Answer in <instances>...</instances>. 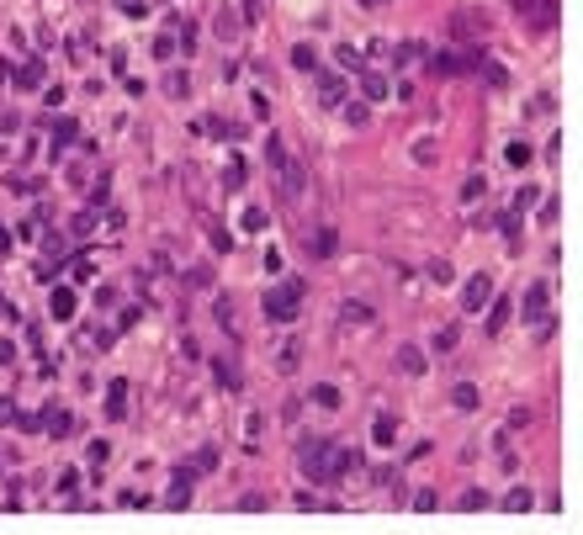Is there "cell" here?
Returning <instances> with one entry per match:
<instances>
[{
    "label": "cell",
    "instance_id": "d6986e66",
    "mask_svg": "<svg viewBox=\"0 0 583 535\" xmlns=\"http://www.w3.org/2000/svg\"><path fill=\"white\" fill-rule=\"evenodd\" d=\"M329 249H334V228H323V234L313 238V255H329Z\"/></svg>",
    "mask_w": 583,
    "mask_h": 535
},
{
    "label": "cell",
    "instance_id": "d4e9b609",
    "mask_svg": "<svg viewBox=\"0 0 583 535\" xmlns=\"http://www.w3.org/2000/svg\"><path fill=\"white\" fill-rule=\"evenodd\" d=\"M0 255H11V234H5V223H0Z\"/></svg>",
    "mask_w": 583,
    "mask_h": 535
},
{
    "label": "cell",
    "instance_id": "277c9868",
    "mask_svg": "<svg viewBox=\"0 0 583 535\" xmlns=\"http://www.w3.org/2000/svg\"><path fill=\"white\" fill-rule=\"evenodd\" d=\"M546 297H551V281H536V286L525 292V318H541V329H551V318H546Z\"/></svg>",
    "mask_w": 583,
    "mask_h": 535
},
{
    "label": "cell",
    "instance_id": "6da1fadb",
    "mask_svg": "<svg viewBox=\"0 0 583 535\" xmlns=\"http://www.w3.org/2000/svg\"><path fill=\"white\" fill-rule=\"evenodd\" d=\"M265 164H271V170L282 175V197H292V201H297V197H302V164L282 149V138H271V143H265Z\"/></svg>",
    "mask_w": 583,
    "mask_h": 535
},
{
    "label": "cell",
    "instance_id": "2e32d148",
    "mask_svg": "<svg viewBox=\"0 0 583 535\" xmlns=\"http://www.w3.org/2000/svg\"><path fill=\"white\" fill-rule=\"evenodd\" d=\"M218 32H223V38H234V32H239V16H234V11H218Z\"/></svg>",
    "mask_w": 583,
    "mask_h": 535
},
{
    "label": "cell",
    "instance_id": "52a82bcc",
    "mask_svg": "<svg viewBox=\"0 0 583 535\" xmlns=\"http://www.w3.org/2000/svg\"><path fill=\"white\" fill-rule=\"evenodd\" d=\"M48 313L59 318V323H64V318H75V292H69V286H59V292L48 297Z\"/></svg>",
    "mask_w": 583,
    "mask_h": 535
},
{
    "label": "cell",
    "instance_id": "9a60e30c",
    "mask_svg": "<svg viewBox=\"0 0 583 535\" xmlns=\"http://www.w3.org/2000/svg\"><path fill=\"white\" fill-rule=\"evenodd\" d=\"M340 96H345V85H340V79H334V75H323V101L334 106V101H340Z\"/></svg>",
    "mask_w": 583,
    "mask_h": 535
},
{
    "label": "cell",
    "instance_id": "cb8c5ba5",
    "mask_svg": "<svg viewBox=\"0 0 583 535\" xmlns=\"http://www.w3.org/2000/svg\"><path fill=\"white\" fill-rule=\"evenodd\" d=\"M11 419H16V408H11L5 397H0V424H11Z\"/></svg>",
    "mask_w": 583,
    "mask_h": 535
},
{
    "label": "cell",
    "instance_id": "4fadbf2b",
    "mask_svg": "<svg viewBox=\"0 0 583 535\" xmlns=\"http://www.w3.org/2000/svg\"><path fill=\"white\" fill-rule=\"evenodd\" d=\"M16 85H21V90H32V85H42V64H27V69L16 75Z\"/></svg>",
    "mask_w": 583,
    "mask_h": 535
},
{
    "label": "cell",
    "instance_id": "30bf717a",
    "mask_svg": "<svg viewBox=\"0 0 583 535\" xmlns=\"http://www.w3.org/2000/svg\"><path fill=\"white\" fill-rule=\"evenodd\" d=\"M398 366L408 371V377H419V371H424V356L414 350V345H408V350H398Z\"/></svg>",
    "mask_w": 583,
    "mask_h": 535
},
{
    "label": "cell",
    "instance_id": "5b68a950",
    "mask_svg": "<svg viewBox=\"0 0 583 535\" xmlns=\"http://www.w3.org/2000/svg\"><path fill=\"white\" fill-rule=\"evenodd\" d=\"M514 11L530 16L536 27H551V21H557V0H514Z\"/></svg>",
    "mask_w": 583,
    "mask_h": 535
},
{
    "label": "cell",
    "instance_id": "8992f818",
    "mask_svg": "<svg viewBox=\"0 0 583 535\" xmlns=\"http://www.w3.org/2000/svg\"><path fill=\"white\" fill-rule=\"evenodd\" d=\"M488 297H493V281H488V276H477V281H472V286H467L462 308H467V313H477V308H483Z\"/></svg>",
    "mask_w": 583,
    "mask_h": 535
},
{
    "label": "cell",
    "instance_id": "e0dca14e",
    "mask_svg": "<svg viewBox=\"0 0 583 535\" xmlns=\"http://www.w3.org/2000/svg\"><path fill=\"white\" fill-rule=\"evenodd\" d=\"M371 318V308H361V302H345V323H366Z\"/></svg>",
    "mask_w": 583,
    "mask_h": 535
},
{
    "label": "cell",
    "instance_id": "7402d4cb",
    "mask_svg": "<svg viewBox=\"0 0 583 535\" xmlns=\"http://www.w3.org/2000/svg\"><path fill=\"white\" fill-rule=\"evenodd\" d=\"M504 503H509V509H530V493H525V488H514V493L504 498Z\"/></svg>",
    "mask_w": 583,
    "mask_h": 535
},
{
    "label": "cell",
    "instance_id": "3957f363",
    "mask_svg": "<svg viewBox=\"0 0 583 535\" xmlns=\"http://www.w3.org/2000/svg\"><path fill=\"white\" fill-rule=\"evenodd\" d=\"M329 461H334V440H308V445H302L297 451V466L308 477H313V482H329Z\"/></svg>",
    "mask_w": 583,
    "mask_h": 535
},
{
    "label": "cell",
    "instance_id": "8fae6325",
    "mask_svg": "<svg viewBox=\"0 0 583 535\" xmlns=\"http://www.w3.org/2000/svg\"><path fill=\"white\" fill-rule=\"evenodd\" d=\"M361 90H366V101H382L387 96V79L382 75H361Z\"/></svg>",
    "mask_w": 583,
    "mask_h": 535
},
{
    "label": "cell",
    "instance_id": "ac0fdd59",
    "mask_svg": "<svg viewBox=\"0 0 583 535\" xmlns=\"http://www.w3.org/2000/svg\"><path fill=\"white\" fill-rule=\"evenodd\" d=\"M48 430H53V435H69V430H75V419H69V414H48Z\"/></svg>",
    "mask_w": 583,
    "mask_h": 535
},
{
    "label": "cell",
    "instance_id": "44dd1931",
    "mask_svg": "<svg viewBox=\"0 0 583 535\" xmlns=\"http://www.w3.org/2000/svg\"><path fill=\"white\" fill-rule=\"evenodd\" d=\"M483 503H488V493H477V488H467V493H462V509H483Z\"/></svg>",
    "mask_w": 583,
    "mask_h": 535
},
{
    "label": "cell",
    "instance_id": "7c38bea8",
    "mask_svg": "<svg viewBox=\"0 0 583 535\" xmlns=\"http://www.w3.org/2000/svg\"><path fill=\"white\" fill-rule=\"evenodd\" d=\"M292 64H297V69H319V53H313L308 42H297V48H292Z\"/></svg>",
    "mask_w": 583,
    "mask_h": 535
},
{
    "label": "cell",
    "instance_id": "603a6c76",
    "mask_svg": "<svg viewBox=\"0 0 583 535\" xmlns=\"http://www.w3.org/2000/svg\"><path fill=\"white\" fill-rule=\"evenodd\" d=\"M260 16V0H244V21H255Z\"/></svg>",
    "mask_w": 583,
    "mask_h": 535
},
{
    "label": "cell",
    "instance_id": "ba28073f",
    "mask_svg": "<svg viewBox=\"0 0 583 535\" xmlns=\"http://www.w3.org/2000/svg\"><path fill=\"white\" fill-rule=\"evenodd\" d=\"M371 435H377V445H398V424H393V414H377V424H371Z\"/></svg>",
    "mask_w": 583,
    "mask_h": 535
},
{
    "label": "cell",
    "instance_id": "7a4b0ae2",
    "mask_svg": "<svg viewBox=\"0 0 583 535\" xmlns=\"http://www.w3.org/2000/svg\"><path fill=\"white\" fill-rule=\"evenodd\" d=\"M297 302H302V281L292 276V281H282L276 292H265V318H271V323H292V318H297Z\"/></svg>",
    "mask_w": 583,
    "mask_h": 535
},
{
    "label": "cell",
    "instance_id": "9c48e42d",
    "mask_svg": "<svg viewBox=\"0 0 583 535\" xmlns=\"http://www.w3.org/2000/svg\"><path fill=\"white\" fill-rule=\"evenodd\" d=\"M313 403H319V408H340V387L319 382V387H313Z\"/></svg>",
    "mask_w": 583,
    "mask_h": 535
},
{
    "label": "cell",
    "instance_id": "484cf974",
    "mask_svg": "<svg viewBox=\"0 0 583 535\" xmlns=\"http://www.w3.org/2000/svg\"><path fill=\"white\" fill-rule=\"evenodd\" d=\"M366 5H377V0H366Z\"/></svg>",
    "mask_w": 583,
    "mask_h": 535
},
{
    "label": "cell",
    "instance_id": "ffe728a7",
    "mask_svg": "<svg viewBox=\"0 0 583 535\" xmlns=\"http://www.w3.org/2000/svg\"><path fill=\"white\" fill-rule=\"evenodd\" d=\"M218 382H223V387H239V371H234L228 360H218Z\"/></svg>",
    "mask_w": 583,
    "mask_h": 535
},
{
    "label": "cell",
    "instance_id": "5bb4252c",
    "mask_svg": "<svg viewBox=\"0 0 583 535\" xmlns=\"http://www.w3.org/2000/svg\"><path fill=\"white\" fill-rule=\"evenodd\" d=\"M456 408H477V387H472V382L456 387Z\"/></svg>",
    "mask_w": 583,
    "mask_h": 535
}]
</instances>
